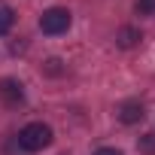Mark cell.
<instances>
[{
  "instance_id": "6da1fadb",
  "label": "cell",
  "mask_w": 155,
  "mask_h": 155,
  "mask_svg": "<svg viewBox=\"0 0 155 155\" xmlns=\"http://www.w3.org/2000/svg\"><path fill=\"white\" fill-rule=\"evenodd\" d=\"M52 143V128L46 122H31L18 131V146L25 152H43Z\"/></svg>"
},
{
  "instance_id": "7a4b0ae2",
  "label": "cell",
  "mask_w": 155,
  "mask_h": 155,
  "mask_svg": "<svg viewBox=\"0 0 155 155\" xmlns=\"http://www.w3.org/2000/svg\"><path fill=\"white\" fill-rule=\"evenodd\" d=\"M73 25V15L70 9H61V6H52L40 15V31L49 34V37H58V34H67V28Z\"/></svg>"
},
{
  "instance_id": "3957f363",
  "label": "cell",
  "mask_w": 155,
  "mask_h": 155,
  "mask_svg": "<svg viewBox=\"0 0 155 155\" xmlns=\"http://www.w3.org/2000/svg\"><path fill=\"white\" fill-rule=\"evenodd\" d=\"M0 104L3 107H21L25 104V85L12 76L0 79Z\"/></svg>"
},
{
  "instance_id": "277c9868",
  "label": "cell",
  "mask_w": 155,
  "mask_h": 155,
  "mask_svg": "<svg viewBox=\"0 0 155 155\" xmlns=\"http://www.w3.org/2000/svg\"><path fill=\"white\" fill-rule=\"evenodd\" d=\"M116 116H119V122L122 125H137V122H143V104L140 101H125L119 110H116Z\"/></svg>"
},
{
  "instance_id": "5b68a950",
  "label": "cell",
  "mask_w": 155,
  "mask_h": 155,
  "mask_svg": "<svg viewBox=\"0 0 155 155\" xmlns=\"http://www.w3.org/2000/svg\"><path fill=\"white\" fill-rule=\"evenodd\" d=\"M116 43H119L122 49H131V46L140 43V31H134V28H122V31L116 34Z\"/></svg>"
},
{
  "instance_id": "8992f818",
  "label": "cell",
  "mask_w": 155,
  "mask_h": 155,
  "mask_svg": "<svg viewBox=\"0 0 155 155\" xmlns=\"http://www.w3.org/2000/svg\"><path fill=\"white\" fill-rule=\"evenodd\" d=\"M15 25V12L6 6V3H0V37L3 34H9V28Z\"/></svg>"
},
{
  "instance_id": "52a82bcc",
  "label": "cell",
  "mask_w": 155,
  "mask_h": 155,
  "mask_svg": "<svg viewBox=\"0 0 155 155\" xmlns=\"http://www.w3.org/2000/svg\"><path fill=\"white\" fill-rule=\"evenodd\" d=\"M137 149H140L143 155H155V131H149V134H143V137L137 140Z\"/></svg>"
},
{
  "instance_id": "ba28073f",
  "label": "cell",
  "mask_w": 155,
  "mask_h": 155,
  "mask_svg": "<svg viewBox=\"0 0 155 155\" xmlns=\"http://www.w3.org/2000/svg\"><path fill=\"white\" fill-rule=\"evenodd\" d=\"M137 12L140 15H155V0H137Z\"/></svg>"
},
{
  "instance_id": "9c48e42d",
  "label": "cell",
  "mask_w": 155,
  "mask_h": 155,
  "mask_svg": "<svg viewBox=\"0 0 155 155\" xmlns=\"http://www.w3.org/2000/svg\"><path fill=\"white\" fill-rule=\"evenodd\" d=\"M46 73H52V76H58V73H64V67H61V61H58V58H49V61H46Z\"/></svg>"
},
{
  "instance_id": "30bf717a",
  "label": "cell",
  "mask_w": 155,
  "mask_h": 155,
  "mask_svg": "<svg viewBox=\"0 0 155 155\" xmlns=\"http://www.w3.org/2000/svg\"><path fill=\"white\" fill-rule=\"evenodd\" d=\"M94 155H122V149H116V146H101Z\"/></svg>"
}]
</instances>
